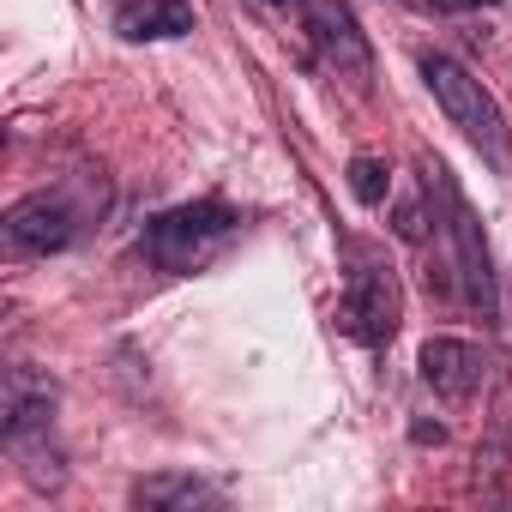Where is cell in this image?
<instances>
[{
  "mask_svg": "<svg viewBox=\"0 0 512 512\" xmlns=\"http://www.w3.org/2000/svg\"><path fill=\"white\" fill-rule=\"evenodd\" d=\"M350 187H356V199H362V205H380V199H386V187H392V175H386V163L356 157V163H350Z\"/></svg>",
  "mask_w": 512,
  "mask_h": 512,
  "instance_id": "cell-10",
  "label": "cell"
},
{
  "mask_svg": "<svg viewBox=\"0 0 512 512\" xmlns=\"http://www.w3.org/2000/svg\"><path fill=\"white\" fill-rule=\"evenodd\" d=\"M121 37L127 43H157V37H187L193 7L187 0H121Z\"/></svg>",
  "mask_w": 512,
  "mask_h": 512,
  "instance_id": "cell-7",
  "label": "cell"
},
{
  "mask_svg": "<svg viewBox=\"0 0 512 512\" xmlns=\"http://www.w3.org/2000/svg\"><path fill=\"white\" fill-rule=\"evenodd\" d=\"M428 187L440 193V205H446V235H452V247H458V278H464V290H470V302L482 308V314H494V272H488V247H482V229H476V217H470V205H464V193L446 181V169L434 163L428 169Z\"/></svg>",
  "mask_w": 512,
  "mask_h": 512,
  "instance_id": "cell-3",
  "label": "cell"
},
{
  "mask_svg": "<svg viewBox=\"0 0 512 512\" xmlns=\"http://www.w3.org/2000/svg\"><path fill=\"white\" fill-rule=\"evenodd\" d=\"M235 229H241V217L229 205L199 199V205H175V211L151 217L139 247H145V260L163 266V272H199V266H211L217 253L235 241Z\"/></svg>",
  "mask_w": 512,
  "mask_h": 512,
  "instance_id": "cell-1",
  "label": "cell"
},
{
  "mask_svg": "<svg viewBox=\"0 0 512 512\" xmlns=\"http://www.w3.org/2000/svg\"><path fill=\"white\" fill-rule=\"evenodd\" d=\"M398 314H404V302H398L392 272L362 260V266L350 272V290H344V308H338L344 332H350V338H362V344H392Z\"/></svg>",
  "mask_w": 512,
  "mask_h": 512,
  "instance_id": "cell-4",
  "label": "cell"
},
{
  "mask_svg": "<svg viewBox=\"0 0 512 512\" xmlns=\"http://www.w3.org/2000/svg\"><path fill=\"white\" fill-rule=\"evenodd\" d=\"M37 422H49V386H37L25 368L7 380V434L19 440L25 428H37Z\"/></svg>",
  "mask_w": 512,
  "mask_h": 512,
  "instance_id": "cell-8",
  "label": "cell"
},
{
  "mask_svg": "<svg viewBox=\"0 0 512 512\" xmlns=\"http://www.w3.org/2000/svg\"><path fill=\"white\" fill-rule=\"evenodd\" d=\"M422 380H428L446 404H464V398L482 392L488 356H482L476 344H464V338H428V344H422Z\"/></svg>",
  "mask_w": 512,
  "mask_h": 512,
  "instance_id": "cell-6",
  "label": "cell"
},
{
  "mask_svg": "<svg viewBox=\"0 0 512 512\" xmlns=\"http://www.w3.org/2000/svg\"><path fill=\"white\" fill-rule=\"evenodd\" d=\"M422 79H428L434 103L446 109V121H452L494 169H506V163H512V133H506L500 103L482 91V79H470V73H464L458 61H446V55H422Z\"/></svg>",
  "mask_w": 512,
  "mask_h": 512,
  "instance_id": "cell-2",
  "label": "cell"
},
{
  "mask_svg": "<svg viewBox=\"0 0 512 512\" xmlns=\"http://www.w3.org/2000/svg\"><path fill=\"white\" fill-rule=\"evenodd\" d=\"M79 205L67 193H31L7 211V241L13 253H61L73 235H79Z\"/></svg>",
  "mask_w": 512,
  "mask_h": 512,
  "instance_id": "cell-5",
  "label": "cell"
},
{
  "mask_svg": "<svg viewBox=\"0 0 512 512\" xmlns=\"http://www.w3.org/2000/svg\"><path fill=\"white\" fill-rule=\"evenodd\" d=\"M211 488L205 482H193V476H151V482H133V500L139 506H193V500H205Z\"/></svg>",
  "mask_w": 512,
  "mask_h": 512,
  "instance_id": "cell-9",
  "label": "cell"
},
{
  "mask_svg": "<svg viewBox=\"0 0 512 512\" xmlns=\"http://www.w3.org/2000/svg\"><path fill=\"white\" fill-rule=\"evenodd\" d=\"M428 7H440V13H476V7H494V0H428Z\"/></svg>",
  "mask_w": 512,
  "mask_h": 512,
  "instance_id": "cell-11",
  "label": "cell"
},
{
  "mask_svg": "<svg viewBox=\"0 0 512 512\" xmlns=\"http://www.w3.org/2000/svg\"><path fill=\"white\" fill-rule=\"evenodd\" d=\"M272 7H302V0H272Z\"/></svg>",
  "mask_w": 512,
  "mask_h": 512,
  "instance_id": "cell-12",
  "label": "cell"
}]
</instances>
